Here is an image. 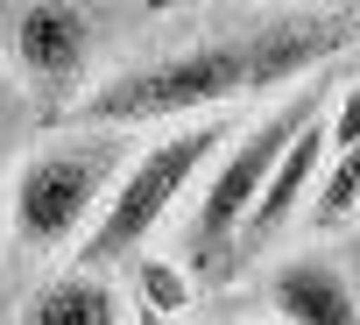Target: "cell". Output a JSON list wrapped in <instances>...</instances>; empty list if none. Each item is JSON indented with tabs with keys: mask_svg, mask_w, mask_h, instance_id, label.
<instances>
[{
	"mask_svg": "<svg viewBox=\"0 0 360 325\" xmlns=\"http://www.w3.org/2000/svg\"><path fill=\"white\" fill-rule=\"evenodd\" d=\"M226 325H248V318H226Z\"/></svg>",
	"mask_w": 360,
	"mask_h": 325,
	"instance_id": "obj_13",
	"label": "cell"
},
{
	"mask_svg": "<svg viewBox=\"0 0 360 325\" xmlns=\"http://www.w3.org/2000/svg\"><path fill=\"white\" fill-rule=\"evenodd\" d=\"M127 318V304H120V290L99 276V269H57V276H43L22 304H15V325H120Z\"/></svg>",
	"mask_w": 360,
	"mask_h": 325,
	"instance_id": "obj_8",
	"label": "cell"
},
{
	"mask_svg": "<svg viewBox=\"0 0 360 325\" xmlns=\"http://www.w3.org/2000/svg\"><path fill=\"white\" fill-rule=\"evenodd\" d=\"M219 141H226V120L155 127V134L134 148V162L120 170V184H113V198L99 205V219L85 227L78 269H99V276H106V269H127L134 255H148V241H155V227L176 212V198L212 170Z\"/></svg>",
	"mask_w": 360,
	"mask_h": 325,
	"instance_id": "obj_3",
	"label": "cell"
},
{
	"mask_svg": "<svg viewBox=\"0 0 360 325\" xmlns=\"http://www.w3.org/2000/svg\"><path fill=\"white\" fill-rule=\"evenodd\" d=\"M262 297H269V311H276L283 325H360V290H353L346 269L325 262V255H290V262H276L269 283H262Z\"/></svg>",
	"mask_w": 360,
	"mask_h": 325,
	"instance_id": "obj_6",
	"label": "cell"
},
{
	"mask_svg": "<svg viewBox=\"0 0 360 325\" xmlns=\"http://www.w3.org/2000/svg\"><path fill=\"white\" fill-rule=\"evenodd\" d=\"M318 177H325V106L297 127V141L276 155V170H269V184H262V198H255V212H248V227H240V241H233V255H255L311 191H318Z\"/></svg>",
	"mask_w": 360,
	"mask_h": 325,
	"instance_id": "obj_7",
	"label": "cell"
},
{
	"mask_svg": "<svg viewBox=\"0 0 360 325\" xmlns=\"http://www.w3.org/2000/svg\"><path fill=\"white\" fill-rule=\"evenodd\" d=\"M325 106V85H297L290 99H276L269 113H255L219 155H212V177H198V205H191V227H184V248L191 262H226L269 170H276V155L297 141V127Z\"/></svg>",
	"mask_w": 360,
	"mask_h": 325,
	"instance_id": "obj_5",
	"label": "cell"
},
{
	"mask_svg": "<svg viewBox=\"0 0 360 325\" xmlns=\"http://www.w3.org/2000/svg\"><path fill=\"white\" fill-rule=\"evenodd\" d=\"M0 212H8V184H0Z\"/></svg>",
	"mask_w": 360,
	"mask_h": 325,
	"instance_id": "obj_12",
	"label": "cell"
},
{
	"mask_svg": "<svg viewBox=\"0 0 360 325\" xmlns=\"http://www.w3.org/2000/svg\"><path fill=\"white\" fill-rule=\"evenodd\" d=\"M360 43V8H283V15H240L226 29H198L184 43L141 50L127 64H106L99 85L78 99V127H120L141 134L155 120L219 113L248 92L311 85L318 64Z\"/></svg>",
	"mask_w": 360,
	"mask_h": 325,
	"instance_id": "obj_1",
	"label": "cell"
},
{
	"mask_svg": "<svg viewBox=\"0 0 360 325\" xmlns=\"http://www.w3.org/2000/svg\"><path fill=\"white\" fill-rule=\"evenodd\" d=\"M120 15L106 8H78V0H43V8H15L0 22V50H8L22 92L43 113H78V99L99 85L106 50L120 43Z\"/></svg>",
	"mask_w": 360,
	"mask_h": 325,
	"instance_id": "obj_4",
	"label": "cell"
},
{
	"mask_svg": "<svg viewBox=\"0 0 360 325\" xmlns=\"http://www.w3.org/2000/svg\"><path fill=\"white\" fill-rule=\"evenodd\" d=\"M127 283H134V311L169 318V325H176V311L191 304L184 269H176V262H162V255H134V262H127Z\"/></svg>",
	"mask_w": 360,
	"mask_h": 325,
	"instance_id": "obj_9",
	"label": "cell"
},
{
	"mask_svg": "<svg viewBox=\"0 0 360 325\" xmlns=\"http://www.w3.org/2000/svg\"><path fill=\"white\" fill-rule=\"evenodd\" d=\"M134 325H169V318H148V311H134Z\"/></svg>",
	"mask_w": 360,
	"mask_h": 325,
	"instance_id": "obj_11",
	"label": "cell"
},
{
	"mask_svg": "<svg viewBox=\"0 0 360 325\" xmlns=\"http://www.w3.org/2000/svg\"><path fill=\"white\" fill-rule=\"evenodd\" d=\"M0 325H8V311H0Z\"/></svg>",
	"mask_w": 360,
	"mask_h": 325,
	"instance_id": "obj_14",
	"label": "cell"
},
{
	"mask_svg": "<svg viewBox=\"0 0 360 325\" xmlns=\"http://www.w3.org/2000/svg\"><path fill=\"white\" fill-rule=\"evenodd\" d=\"M134 134L120 127H71L43 148H29L8 177V227L29 255H57L71 241H85V227L99 219V205L113 198L120 170L134 162Z\"/></svg>",
	"mask_w": 360,
	"mask_h": 325,
	"instance_id": "obj_2",
	"label": "cell"
},
{
	"mask_svg": "<svg viewBox=\"0 0 360 325\" xmlns=\"http://www.w3.org/2000/svg\"><path fill=\"white\" fill-rule=\"evenodd\" d=\"M339 148H360V78L325 106V155H339Z\"/></svg>",
	"mask_w": 360,
	"mask_h": 325,
	"instance_id": "obj_10",
	"label": "cell"
}]
</instances>
